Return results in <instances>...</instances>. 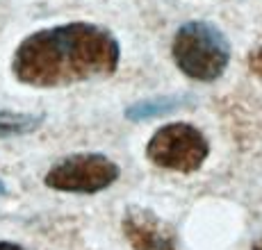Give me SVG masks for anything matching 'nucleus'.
<instances>
[{
    "label": "nucleus",
    "instance_id": "f257e3e1",
    "mask_svg": "<svg viewBox=\"0 0 262 250\" xmlns=\"http://www.w3.org/2000/svg\"><path fill=\"white\" fill-rule=\"evenodd\" d=\"M119 59L121 46L107 28L73 21L28 34L14 50L12 73L28 87L57 89L110 78Z\"/></svg>",
    "mask_w": 262,
    "mask_h": 250
},
{
    "label": "nucleus",
    "instance_id": "f03ea898",
    "mask_svg": "<svg viewBox=\"0 0 262 250\" xmlns=\"http://www.w3.org/2000/svg\"><path fill=\"white\" fill-rule=\"evenodd\" d=\"M171 59L187 78L196 82H214L228 68L230 43L216 25L189 21L180 25L171 39Z\"/></svg>",
    "mask_w": 262,
    "mask_h": 250
},
{
    "label": "nucleus",
    "instance_id": "7ed1b4c3",
    "mask_svg": "<svg viewBox=\"0 0 262 250\" xmlns=\"http://www.w3.org/2000/svg\"><path fill=\"white\" fill-rule=\"evenodd\" d=\"M146 157L167 171L194 173L210 157V141L191 123H169L148 139Z\"/></svg>",
    "mask_w": 262,
    "mask_h": 250
},
{
    "label": "nucleus",
    "instance_id": "20e7f679",
    "mask_svg": "<svg viewBox=\"0 0 262 250\" xmlns=\"http://www.w3.org/2000/svg\"><path fill=\"white\" fill-rule=\"evenodd\" d=\"M119 166L100 153H78L55 162L43 175V184L62 193H98L119 180Z\"/></svg>",
    "mask_w": 262,
    "mask_h": 250
},
{
    "label": "nucleus",
    "instance_id": "39448f33",
    "mask_svg": "<svg viewBox=\"0 0 262 250\" xmlns=\"http://www.w3.org/2000/svg\"><path fill=\"white\" fill-rule=\"evenodd\" d=\"M123 234L133 250H180L176 230L144 207H130L125 212Z\"/></svg>",
    "mask_w": 262,
    "mask_h": 250
},
{
    "label": "nucleus",
    "instance_id": "423d86ee",
    "mask_svg": "<svg viewBox=\"0 0 262 250\" xmlns=\"http://www.w3.org/2000/svg\"><path fill=\"white\" fill-rule=\"evenodd\" d=\"M189 103L187 96H160V98H148L142 103H135L125 109V118L128 121H148V118L162 116L173 109H178L180 105Z\"/></svg>",
    "mask_w": 262,
    "mask_h": 250
},
{
    "label": "nucleus",
    "instance_id": "0eeeda50",
    "mask_svg": "<svg viewBox=\"0 0 262 250\" xmlns=\"http://www.w3.org/2000/svg\"><path fill=\"white\" fill-rule=\"evenodd\" d=\"M43 114H23L12 109H0V137H23L41 128Z\"/></svg>",
    "mask_w": 262,
    "mask_h": 250
},
{
    "label": "nucleus",
    "instance_id": "6e6552de",
    "mask_svg": "<svg viewBox=\"0 0 262 250\" xmlns=\"http://www.w3.org/2000/svg\"><path fill=\"white\" fill-rule=\"evenodd\" d=\"M246 64H249V71L262 82V46L255 48V50H251L249 57H246Z\"/></svg>",
    "mask_w": 262,
    "mask_h": 250
},
{
    "label": "nucleus",
    "instance_id": "1a4fd4ad",
    "mask_svg": "<svg viewBox=\"0 0 262 250\" xmlns=\"http://www.w3.org/2000/svg\"><path fill=\"white\" fill-rule=\"evenodd\" d=\"M0 250H25V248L18 246V243H12V241H0Z\"/></svg>",
    "mask_w": 262,
    "mask_h": 250
},
{
    "label": "nucleus",
    "instance_id": "9d476101",
    "mask_svg": "<svg viewBox=\"0 0 262 250\" xmlns=\"http://www.w3.org/2000/svg\"><path fill=\"white\" fill-rule=\"evenodd\" d=\"M5 193H7V187H5V182L0 180V196H5Z\"/></svg>",
    "mask_w": 262,
    "mask_h": 250
},
{
    "label": "nucleus",
    "instance_id": "9b49d317",
    "mask_svg": "<svg viewBox=\"0 0 262 250\" xmlns=\"http://www.w3.org/2000/svg\"><path fill=\"white\" fill-rule=\"evenodd\" d=\"M253 250H262V239H260V241H258V243H255V246H253Z\"/></svg>",
    "mask_w": 262,
    "mask_h": 250
}]
</instances>
